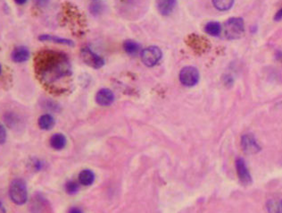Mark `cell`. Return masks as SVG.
Listing matches in <instances>:
<instances>
[{
	"label": "cell",
	"instance_id": "obj_8",
	"mask_svg": "<svg viewBox=\"0 0 282 213\" xmlns=\"http://www.w3.org/2000/svg\"><path fill=\"white\" fill-rule=\"evenodd\" d=\"M236 170L239 178L240 182L245 184V186H249L252 183V178L249 173V168L246 165V162H244L243 158H238L236 160Z\"/></svg>",
	"mask_w": 282,
	"mask_h": 213
},
{
	"label": "cell",
	"instance_id": "obj_5",
	"mask_svg": "<svg viewBox=\"0 0 282 213\" xmlns=\"http://www.w3.org/2000/svg\"><path fill=\"white\" fill-rule=\"evenodd\" d=\"M180 81L183 86L193 87L199 81V72L194 66H186L180 72Z\"/></svg>",
	"mask_w": 282,
	"mask_h": 213
},
{
	"label": "cell",
	"instance_id": "obj_6",
	"mask_svg": "<svg viewBox=\"0 0 282 213\" xmlns=\"http://www.w3.org/2000/svg\"><path fill=\"white\" fill-rule=\"evenodd\" d=\"M81 58L86 64L93 68L99 69L105 64L104 58L93 52L89 48L85 47L81 50Z\"/></svg>",
	"mask_w": 282,
	"mask_h": 213
},
{
	"label": "cell",
	"instance_id": "obj_4",
	"mask_svg": "<svg viewBox=\"0 0 282 213\" xmlns=\"http://www.w3.org/2000/svg\"><path fill=\"white\" fill-rule=\"evenodd\" d=\"M163 54L160 48L156 46L147 48L141 52V60L143 61L144 64L150 68L158 64Z\"/></svg>",
	"mask_w": 282,
	"mask_h": 213
},
{
	"label": "cell",
	"instance_id": "obj_15",
	"mask_svg": "<svg viewBox=\"0 0 282 213\" xmlns=\"http://www.w3.org/2000/svg\"><path fill=\"white\" fill-rule=\"evenodd\" d=\"M79 181L82 186H91L95 181V174L93 173V171L89 170H82L79 175Z\"/></svg>",
	"mask_w": 282,
	"mask_h": 213
},
{
	"label": "cell",
	"instance_id": "obj_21",
	"mask_svg": "<svg viewBox=\"0 0 282 213\" xmlns=\"http://www.w3.org/2000/svg\"><path fill=\"white\" fill-rule=\"evenodd\" d=\"M6 140V131L4 126L0 123V144H4Z\"/></svg>",
	"mask_w": 282,
	"mask_h": 213
},
{
	"label": "cell",
	"instance_id": "obj_16",
	"mask_svg": "<svg viewBox=\"0 0 282 213\" xmlns=\"http://www.w3.org/2000/svg\"><path fill=\"white\" fill-rule=\"evenodd\" d=\"M123 50H125L126 53L129 55L134 56L137 55L140 50V45L137 42L128 40L123 43Z\"/></svg>",
	"mask_w": 282,
	"mask_h": 213
},
{
	"label": "cell",
	"instance_id": "obj_22",
	"mask_svg": "<svg viewBox=\"0 0 282 213\" xmlns=\"http://www.w3.org/2000/svg\"><path fill=\"white\" fill-rule=\"evenodd\" d=\"M34 2L38 6L44 8V6H46V4H48L49 0H34Z\"/></svg>",
	"mask_w": 282,
	"mask_h": 213
},
{
	"label": "cell",
	"instance_id": "obj_29",
	"mask_svg": "<svg viewBox=\"0 0 282 213\" xmlns=\"http://www.w3.org/2000/svg\"></svg>",
	"mask_w": 282,
	"mask_h": 213
},
{
	"label": "cell",
	"instance_id": "obj_27",
	"mask_svg": "<svg viewBox=\"0 0 282 213\" xmlns=\"http://www.w3.org/2000/svg\"><path fill=\"white\" fill-rule=\"evenodd\" d=\"M280 213H282V200L280 202Z\"/></svg>",
	"mask_w": 282,
	"mask_h": 213
},
{
	"label": "cell",
	"instance_id": "obj_11",
	"mask_svg": "<svg viewBox=\"0 0 282 213\" xmlns=\"http://www.w3.org/2000/svg\"><path fill=\"white\" fill-rule=\"evenodd\" d=\"M156 6L163 16H169L176 8L177 0H157Z\"/></svg>",
	"mask_w": 282,
	"mask_h": 213
},
{
	"label": "cell",
	"instance_id": "obj_13",
	"mask_svg": "<svg viewBox=\"0 0 282 213\" xmlns=\"http://www.w3.org/2000/svg\"><path fill=\"white\" fill-rule=\"evenodd\" d=\"M67 140L63 134H55L50 138V145L53 149L62 150L65 147Z\"/></svg>",
	"mask_w": 282,
	"mask_h": 213
},
{
	"label": "cell",
	"instance_id": "obj_17",
	"mask_svg": "<svg viewBox=\"0 0 282 213\" xmlns=\"http://www.w3.org/2000/svg\"><path fill=\"white\" fill-rule=\"evenodd\" d=\"M205 30L207 34L211 36H219L222 32V26L217 22H209L205 26Z\"/></svg>",
	"mask_w": 282,
	"mask_h": 213
},
{
	"label": "cell",
	"instance_id": "obj_10",
	"mask_svg": "<svg viewBox=\"0 0 282 213\" xmlns=\"http://www.w3.org/2000/svg\"><path fill=\"white\" fill-rule=\"evenodd\" d=\"M30 50L24 46H18L13 50L11 58L15 63H23L30 58Z\"/></svg>",
	"mask_w": 282,
	"mask_h": 213
},
{
	"label": "cell",
	"instance_id": "obj_1",
	"mask_svg": "<svg viewBox=\"0 0 282 213\" xmlns=\"http://www.w3.org/2000/svg\"><path fill=\"white\" fill-rule=\"evenodd\" d=\"M34 69L38 80L48 88L59 89L63 82L72 76V66L62 52L42 50L34 58Z\"/></svg>",
	"mask_w": 282,
	"mask_h": 213
},
{
	"label": "cell",
	"instance_id": "obj_9",
	"mask_svg": "<svg viewBox=\"0 0 282 213\" xmlns=\"http://www.w3.org/2000/svg\"><path fill=\"white\" fill-rule=\"evenodd\" d=\"M96 100L100 106H109L114 102V92L111 90L106 89V88L99 90L96 95Z\"/></svg>",
	"mask_w": 282,
	"mask_h": 213
},
{
	"label": "cell",
	"instance_id": "obj_7",
	"mask_svg": "<svg viewBox=\"0 0 282 213\" xmlns=\"http://www.w3.org/2000/svg\"><path fill=\"white\" fill-rule=\"evenodd\" d=\"M241 147L243 149V152L245 154H256L260 152V146L257 144V140L253 134H244L242 138H241Z\"/></svg>",
	"mask_w": 282,
	"mask_h": 213
},
{
	"label": "cell",
	"instance_id": "obj_2",
	"mask_svg": "<svg viewBox=\"0 0 282 213\" xmlns=\"http://www.w3.org/2000/svg\"><path fill=\"white\" fill-rule=\"evenodd\" d=\"M223 34L228 40H238L241 38L245 34L243 19L240 18L229 19L223 26Z\"/></svg>",
	"mask_w": 282,
	"mask_h": 213
},
{
	"label": "cell",
	"instance_id": "obj_23",
	"mask_svg": "<svg viewBox=\"0 0 282 213\" xmlns=\"http://www.w3.org/2000/svg\"><path fill=\"white\" fill-rule=\"evenodd\" d=\"M274 20L275 21H281L282 20V8L277 12V14H275V16H274Z\"/></svg>",
	"mask_w": 282,
	"mask_h": 213
},
{
	"label": "cell",
	"instance_id": "obj_20",
	"mask_svg": "<svg viewBox=\"0 0 282 213\" xmlns=\"http://www.w3.org/2000/svg\"><path fill=\"white\" fill-rule=\"evenodd\" d=\"M266 206L268 213H280V202L271 200L267 202Z\"/></svg>",
	"mask_w": 282,
	"mask_h": 213
},
{
	"label": "cell",
	"instance_id": "obj_12",
	"mask_svg": "<svg viewBox=\"0 0 282 213\" xmlns=\"http://www.w3.org/2000/svg\"><path fill=\"white\" fill-rule=\"evenodd\" d=\"M38 40L40 42H50L56 43V44H61V45H66V46H74V42L68 40V38H60L55 35L51 34H41L38 36Z\"/></svg>",
	"mask_w": 282,
	"mask_h": 213
},
{
	"label": "cell",
	"instance_id": "obj_3",
	"mask_svg": "<svg viewBox=\"0 0 282 213\" xmlns=\"http://www.w3.org/2000/svg\"><path fill=\"white\" fill-rule=\"evenodd\" d=\"M9 196L13 204L17 205L24 204L28 200L25 182L21 179H14L10 184Z\"/></svg>",
	"mask_w": 282,
	"mask_h": 213
},
{
	"label": "cell",
	"instance_id": "obj_18",
	"mask_svg": "<svg viewBox=\"0 0 282 213\" xmlns=\"http://www.w3.org/2000/svg\"><path fill=\"white\" fill-rule=\"evenodd\" d=\"M213 4L220 11H227L232 8L234 0H213Z\"/></svg>",
	"mask_w": 282,
	"mask_h": 213
},
{
	"label": "cell",
	"instance_id": "obj_14",
	"mask_svg": "<svg viewBox=\"0 0 282 213\" xmlns=\"http://www.w3.org/2000/svg\"><path fill=\"white\" fill-rule=\"evenodd\" d=\"M38 126L42 130H50L51 128L55 126V118L49 115V114H45L42 115L38 118Z\"/></svg>",
	"mask_w": 282,
	"mask_h": 213
},
{
	"label": "cell",
	"instance_id": "obj_26",
	"mask_svg": "<svg viewBox=\"0 0 282 213\" xmlns=\"http://www.w3.org/2000/svg\"><path fill=\"white\" fill-rule=\"evenodd\" d=\"M0 213H5V209H4V205L0 202Z\"/></svg>",
	"mask_w": 282,
	"mask_h": 213
},
{
	"label": "cell",
	"instance_id": "obj_25",
	"mask_svg": "<svg viewBox=\"0 0 282 213\" xmlns=\"http://www.w3.org/2000/svg\"><path fill=\"white\" fill-rule=\"evenodd\" d=\"M28 0H14V2L19 6H22V4H26Z\"/></svg>",
	"mask_w": 282,
	"mask_h": 213
},
{
	"label": "cell",
	"instance_id": "obj_24",
	"mask_svg": "<svg viewBox=\"0 0 282 213\" xmlns=\"http://www.w3.org/2000/svg\"><path fill=\"white\" fill-rule=\"evenodd\" d=\"M68 213H83V212L80 208H78V207H72V208L69 210V212Z\"/></svg>",
	"mask_w": 282,
	"mask_h": 213
},
{
	"label": "cell",
	"instance_id": "obj_19",
	"mask_svg": "<svg viewBox=\"0 0 282 213\" xmlns=\"http://www.w3.org/2000/svg\"><path fill=\"white\" fill-rule=\"evenodd\" d=\"M79 184L74 182V181H69L66 184H65V190L69 194H75L76 192L79 191Z\"/></svg>",
	"mask_w": 282,
	"mask_h": 213
},
{
	"label": "cell",
	"instance_id": "obj_28",
	"mask_svg": "<svg viewBox=\"0 0 282 213\" xmlns=\"http://www.w3.org/2000/svg\"><path fill=\"white\" fill-rule=\"evenodd\" d=\"M1 72H2V66H1V64H0V74H1Z\"/></svg>",
	"mask_w": 282,
	"mask_h": 213
}]
</instances>
